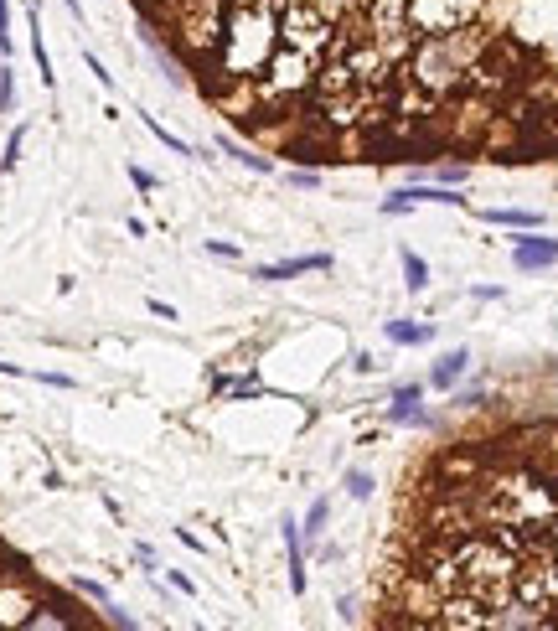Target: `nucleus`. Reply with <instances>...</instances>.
I'll list each match as a JSON object with an SVG mask.
<instances>
[{
  "mask_svg": "<svg viewBox=\"0 0 558 631\" xmlns=\"http://www.w3.org/2000/svg\"><path fill=\"white\" fill-rule=\"evenodd\" d=\"M37 383H52V388H73L68 373H37Z\"/></svg>",
  "mask_w": 558,
  "mask_h": 631,
  "instance_id": "obj_33",
  "label": "nucleus"
},
{
  "mask_svg": "<svg viewBox=\"0 0 558 631\" xmlns=\"http://www.w3.org/2000/svg\"><path fill=\"white\" fill-rule=\"evenodd\" d=\"M388 419H393V425H429V414L419 409V399H393Z\"/></svg>",
  "mask_w": 558,
  "mask_h": 631,
  "instance_id": "obj_17",
  "label": "nucleus"
},
{
  "mask_svg": "<svg viewBox=\"0 0 558 631\" xmlns=\"http://www.w3.org/2000/svg\"><path fill=\"white\" fill-rule=\"evenodd\" d=\"M326 523H331V502L316 497V502H310V513L300 518V538H310V544H316V538L326 533Z\"/></svg>",
  "mask_w": 558,
  "mask_h": 631,
  "instance_id": "obj_14",
  "label": "nucleus"
},
{
  "mask_svg": "<svg viewBox=\"0 0 558 631\" xmlns=\"http://www.w3.org/2000/svg\"><path fill=\"white\" fill-rule=\"evenodd\" d=\"M0 109H6V114L16 109V73H11V68L0 73Z\"/></svg>",
  "mask_w": 558,
  "mask_h": 631,
  "instance_id": "obj_22",
  "label": "nucleus"
},
{
  "mask_svg": "<svg viewBox=\"0 0 558 631\" xmlns=\"http://www.w3.org/2000/svg\"><path fill=\"white\" fill-rule=\"evenodd\" d=\"M367 11H393V16H403V0H367Z\"/></svg>",
  "mask_w": 558,
  "mask_h": 631,
  "instance_id": "obj_31",
  "label": "nucleus"
},
{
  "mask_svg": "<svg viewBox=\"0 0 558 631\" xmlns=\"http://www.w3.org/2000/svg\"><path fill=\"white\" fill-rule=\"evenodd\" d=\"M62 6H68V16H73V21H83V6H78V0H62Z\"/></svg>",
  "mask_w": 558,
  "mask_h": 631,
  "instance_id": "obj_36",
  "label": "nucleus"
},
{
  "mask_svg": "<svg viewBox=\"0 0 558 631\" xmlns=\"http://www.w3.org/2000/svg\"><path fill=\"white\" fill-rule=\"evenodd\" d=\"M207 254H212V259H238V249H233V244H217V238L207 244Z\"/></svg>",
  "mask_w": 558,
  "mask_h": 631,
  "instance_id": "obj_32",
  "label": "nucleus"
},
{
  "mask_svg": "<svg viewBox=\"0 0 558 631\" xmlns=\"http://www.w3.org/2000/svg\"><path fill=\"white\" fill-rule=\"evenodd\" d=\"M336 259L331 254H295V259H279V264H259L254 280L274 285V280H295V275H310V269H331Z\"/></svg>",
  "mask_w": 558,
  "mask_h": 631,
  "instance_id": "obj_7",
  "label": "nucleus"
},
{
  "mask_svg": "<svg viewBox=\"0 0 558 631\" xmlns=\"http://www.w3.org/2000/svg\"><path fill=\"white\" fill-rule=\"evenodd\" d=\"M42 600L21 575H0V626H26Z\"/></svg>",
  "mask_w": 558,
  "mask_h": 631,
  "instance_id": "obj_6",
  "label": "nucleus"
},
{
  "mask_svg": "<svg viewBox=\"0 0 558 631\" xmlns=\"http://www.w3.org/2000/svg\"><path fill=\"white\" fill-rule=\"evenodd\" d=\"M217 145H223V150H228V156H233L238 166H248V171H259V176H269V171H274V161H264V156H254V150H248V145H233L228 135H223V140H217Z\"/></svg>",
  "mask_w": 558,
  "mask_h": 631,
  "instance_id": "obj_16",
  "label": "nucleus"
},
{
  "mask_svg": "<svg viewBox=\"0 0 558 631\" xmlns=\"http://www.w3.org/2000/svg\"><path fill=\"white\" fill-rule=\"evenodd\" d=\"M491 47V37L481 26H460V32H440V37H419L409 52V78L424 94H455L471 78V68L481 63V52Z\"/></svg>",
  "mask_w": 558,
  "mask_h": 631,
  "instance_id": "obj_2",
  "label": "nucleus"
},
{
  "mask_svg": "<svg viewBox=\"0 0 558 631\" xmlns=\"http://www.w3.org/2000/svg\"><path fill=\"white\" fill-rule=\"evenodd\" d=\"M0 378H21V368L16 363H0Z\"/></svg>",
  "mask_w": 558,
  "mask_h": 631,
  "instance_id": "obj_37",
  "label": "nucleus"
},
{
  "mask_svg": "<svg viewBox=\"0 0 558 631\" xmlns=\"http://www.w3.org/2000/svg\"><path fill=\"white\" fill-rule=\"evenodd\" d=\"M481 399H486V394H481V388H460V399H455V404H460V409H476Z\"/></svg>",
  "mask_w": 558,
  "mask_h": 631,
  "instance_id": "obj_30",
  "label": "nucleus"
},
{
  "mask_svg": "<svg viewBox=\"0 0 558 631\" xmlns=\"http://www.w3.org/2000/svg\"><path fill=\"white\" fill-rule=\"evenodd\" d=\"M341 487H347V497H352V502H367L378 482H372V471H357V466H352V471H347V482H341Z\"/></svg>",
  "mask_w": 558,
  "mask_h": 631,
  "instance_id": "obj_19",
  "label": "nucleus"
},
{
  "mask_svg": "<svg viewBox=\"0 0 558 631\" xmlns=\"http://www.w3.org/2000/svg\"><path fill=\"white\" fill-rule=\"evenodd\" d=\"M398 259H403V285H409L414 295H424V290H429V264H424L414 249H403Z\"/></svg>",
  "mask_w": 558,
  "mask_h": 631,
  "instance_id": "obj_15",
  "label": "nucleus"
},
{
  "mask_svg": "<svg viewBox=\"0 0 558 631\" xmlns=\"http://www.w3.org/2000/svg\"><path fill=\"white\" fill-rule=\"evenodd\" d=\"M88 68H93V78H99L104 88H114V73H109V68H104V63H99V57H93V52H88Z\"/></svg>",
  "mask_w": 558,
  "mask_h": 631,
  "instance_id": "obj_27",
  "label": "nucleus"
},
{
  "mask_svg": "<svg viewBox=\"0 0 558 631\" xmlns=\"http://www.w3.org/2000/svg\"><path fill=\"white\" fill-rule=\"evenodd\" d=\"M285 554H290V590L305 595V549H300V523L285 518Z\"/></svg>",
  "mask_w": 558,
  "mask_h": 631,
  "instance_id": "obj_10",
  "label": "nucleus"
},
{
  "mask_svg": "<svg viewBox=\"0 0 558 631\" xmlns=\"http://www.w3.org/2000/svg\"><path fill=\"white\" fill-rule=\"evenodd\" d=\"M481 218L496 223V228H517V233L543 228V213H517V207H491V213H481Z\"/></svg>",
  "mask_w": 558,
  "mask_h": 631,
  "instance_id": "obj_13",
  "label": "nucleus"
},
{
  "mask_svg": "<svg viewBox=\"0 0 558 631\" xmlns=\"http://www.w3.org/2000/svg\"><path fill=\"white\" fill-rule=\"evenodd\" d=\"M145 130H150L155 140H161V145H171V150H176V156H197V145H186V140H181V135H171L166 125H155V119H150V114H145Z\"/></svg>",
  "mask_w": 558,
  "mask_h": 631,
  "instance_id": "obj_20",
  "label": "nucleus"
},
{
  "mask_svg": "<svg viewBox=\"0 0 558 631\" xmlns=\"http://www.w3.org/2000/svg\"><path fill=\"white\" fill-rule=\"evenodd\" d=\"M21 145H26V130L16 125V130H11V140H6V156H0V171H6V176H11V171H16V161H21Z\"/></svg>",
  "mask_w": 558,
  "mask_h": 631,
  "instance_id": "obj_21",
  "label": "nucleus"
},
{
  "mask_svg": "<svg viewBox=\"0 0 558 631\" xmlns=\"http://www.w3.org/2000/svg\"><path fill=\"white\" fill-rule=\"evenodd\" d=\"M336 37V21L316 6V0H285L279 6V42L295 47V52H310V57H321Z\"/></svg>",
  "mask_w": 558,
  "mask_h": 631,
  "instance_id": "obj_3",
  "label": "nucleus"
},
{
  "mask_svg": "<svg viewBox=\"0 0 558 631\" xmlns=\"http://www.w3.org/2000/svg\"><path fill=\"white\" fill-rule=\"evenodd\" d=\"M486 0H403V21L414 37H440V32H460L481 16Z\"/></svg>",
  "mask_w": 558,
  "mask_h": 631,
  "instance_id": "obj_4",
  "label": "nucleus"
},
{
  "mask_svg": "<svg viewBox=\"0 0 558 631\" xmlns=\"http://www.w3.org/2000/svg\"><path fill=\"white\" fill-rule=\"evenodd\" d=\"M512 264L517 269L558 264V238H538V228H527V238H517V244H512Z\"/></svg>",
  "mask_w": 558,
  "mask_h": 631,
  "instance_id": "obj_8",
  "label": "nucleus"
},
{
  "mask_svg": "<svg viewBox=\"0 0 558 631\" xmlns=\"http://www.w3.org/2000/svg\"><path fill=\"white\" fill-rule=\"evenodd\" d=\"M259 83H264V94H300V88L316 83V57L279 42V52L269 57L264 73H259Z\"/></svg>",
  "mask_w": 558,
  "mask_h": 631,
  "instance_id": "obj_5",
  "label": "nucleus"
},
{
  "mask_svg": "<svg viewBox=\"0 0 558 631\" xmlns=\"http://www.w3.org/2000/svg\"><path fill=\"white\" fill-rule=\"evenodd\" d=\"M316 6H321L336 26H347L352 16H362V11H367V0H316Z\"/></svg>",
  "mask_w": 558,
  "mask_h": 631,
  "instance_id": "obj_18",
  "label": "nucleus"
},
{
  "mask_svg": "<svg viewBox=\"0 0 558 631\" xmlns=\"http://www.w3.org/2000/svg\"><path fill=\"white\" fill-rule=\"evenodd\" d=\"M37 0H26V16H31V57H37V73H42V83L52 88V57H47V42H42V26H37Z\"/></svg>",
  "mask_w": 558,
  "mask_h": 631,
  "instance_id": "obj_12",
  "label": "nucleus"
},
{
  "mask_svg": "<svg viewBox=\"0 0 558 631\" xmlns=\"http://www.w3.org/2000/svg\"><path fill=\"white\" fill-rule=\"evenodd\" d=\"M383 337H388V342H398V347H424L434 332H429V326H414L409 316H398V321H388V326H383Z\"/></svg>",
  "mask_w": 558,
  "mask_h": 631,
  "instance_id": "obj_11",
  "label": "nucleus"
},
{
  "mask_svg": "<svg viewBox=\"0 0 558 631\" xmlns=\"http://www.w3.org/2000/svg\"><path fill=\"white\" fill-rule=\"evenodd\" d=\"M352 368H357V373H372V368H378V357H372V352H357Z\"/></svg>",
  "mask_w": 558,
  "mask_h": 631,
  "instance_id": "obj_34",
  "label": "nucleus"
},
{
  "mask_svg": "<svg viewBox=\"0 0 558 631\" xmlns=\"http://www.w3.org/2000/svg\"><path fill=\"white\" fill-rule=\"evenodd\" d=\"M290 182H295L300 192H310V187H321V171H290Z\"/></svg>",
  "mask_w": 558,
  "mask_h": 631,
  "instance_id": "obj_25",
  "label": "nucleus"
},
{
  "mask_svg": "<svg viewBox=\"0 0 558 631\" xmlns=\"http://www.w3.org/2000/svg\"><path fill=\"white\" fill-rule=\"evenodd\" d=\"M434 182H440V187H460L465 182V166H440V171H434Z\"/></svg>",
  "mask_w": 558,
  "mask_h": 631,
  "instance_id": "obj_23",
  "label": "nucleus"
},
{
  "mask_svg": "<svg viewBox=\"0 0 558 631\" xmlns=\"http://www.w3.org/2000/svg\"><path fill=\"white\" fill-rule=\"evenodd\" d=\"M78 590H83V595H93V600H99V606H109V590H104V585H93V580H78Z\"/></svg>",
  "mask_w": 558,
  "mask_h": 631,
  "instance_id": "obj_28",
  "label": "nucleus"
},
{
  "mask_svg": "<svg viewBox=\"0 0 558 631\" xmlns=\"http://www.w3.org/2000/svg\"><path fill=\"white\" fill-rule=\"evenodd\" d=\"M471 295H476V300H502V290H496V285H476Z\"/></svg>",
  "mask_w": 558,
  "mask_h": 631,
  "instance_id": "obj_35",
  "label": "nucleus"
},
{
  "mask_svg": "<svg viewBox=\"0 0 558 631\" xmlns=\"http://www.w3.org/2000/svg\"><path fill=\"white\" fill-rule=\"evenodd\" d=\"M130 182H135L140 192H155V176H150L145 166H130Z\"/></svg>",
  "mask_w": 558,
  "mask_h": 631,
  "instance_id": "obj_26",
  "label": "nucleus"
},
{
  "mask_svg": "<svg viewBox=\"0 0 558 631\" xmlns=\"http://www.w3.org/2000/svg\"><path fill=\"white\" fill-rule=\"evenodd\" d=\"M465 368H471V352H465V347H450V352L440 357V363L429 368V388H440V394H450V388L465 378Z\"/></svg>",
  "mask_w": 558,
  "mask_h": 631,
  "instance_id": "obj_9",
  "label": "nucleus"
},
{
  "mask_svg": "<svg viewBox=\"0 0 558 631\" xmlns=\"http://www.w3.org/2000/svg\"><path fill=\"white\" fill-rule=\"evenodd\" d=\"M279 6L285 0H228L223 42H217V68L228 78H259L279 52Z\"/></svg>",
  "mask_w": 558,
  "mask_h": 631,
  "instance_id": "obj_1",
  "label": "nucleus"
},
{
  "mask_svg": "<svg viewBox=\"0 0 558 631\" xmlns=\"http://www.w3.org/2000/svg\"><path fill=\"white\" fill-rule=\"evenodd\" d=\"M393 399H424V383H398Z\"/></svg>",
  "mask_w": 558,
  "mask_h": 631,
  "instance_id": "obj_29",
  "label": "nucleus"
},
{
  "mask_svg": "<svg viewBox=\"0 0 558 631\" xmlns=\"http://www.w3.org/2000/svg\"><path fill=\"white\" fill-rule=\"evenodd\" d=\"M0 52L11 57V11H6V0H0Z\"/></svg>",
  "mask_w": 558,
  "mask_h": 631,
  "instance_id": "obj_24",
  "label": "nucleus"
}]
</instances>
